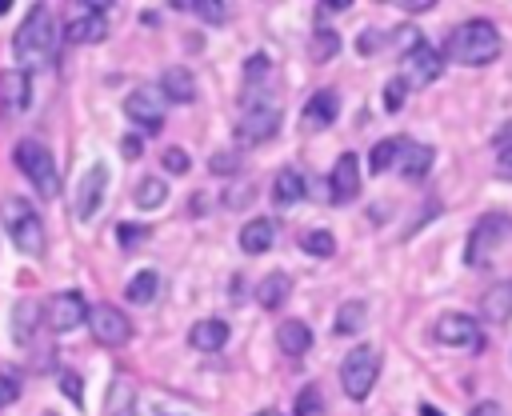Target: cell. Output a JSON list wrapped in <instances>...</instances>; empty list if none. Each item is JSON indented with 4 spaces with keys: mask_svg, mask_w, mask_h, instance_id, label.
I'll return each instance as SVG.
<instances>
[{
    "mask_svg": "<svg viewBox=\"0 0 512 416\" xmlns=\"http://www.w3.org/2000/svg\"><path fill=\"white\" fill-rule=\"evenodd\" d=\"M404 12H412V16H420V12H432V4H400Z\"/></svg>",
    "mask_w": 512,
    "mask_h": 416,
    "instance_id": "c3c4849f",
    "label": "cell"
},
{
    "mask_svg": "<svg viewBox=\"0 0 512 416\" xmlns=\"http://www.w3.org/2000/svg\"><path fill=\"white\" fill-rule=\"evenodd\" d=\"M444 72V52H436L428 40H420L412 52H404V60H400V76L408 80V88H424V84H432L436 76Z\"/></svg>",
    "mask_w": 512,
    "mask_h": 416,
    "instance_id": "52a82bcc",
    "label": "cell"
},
{
    "mask_svg": "<svg viewBox=\"0 0 512 416\" xmlns=\"http://www.w3.org/2000/svg\"><path fill=\"white\" fill-rule=\"evenodd\" d=\"M0 220H4V232L12 236V244H16L20 252H32V256L44 252V224H40L36 208H32L24 196H8V200L0 204Z\"/></svg>",
    "mask_w": 512,
    "mask_h": 416,
    "instance_id": "3957f363",
    "label": "cell"
},
{
    "mask_svg": "<svg viewBox=\"0 0 512 416\" xmlns=\"http://www.w3.org/2000/svg\"><path fill=\"white\" fill-rule=\"evenodd\" d=\"M156 292H160V276H156L152 268H140V272L128 280V288H124L128 304H148V300H156Z\"/></svg>",
    "mask_w": 512,
    "mask_h": 416,
    "instance_id": "f546056e",
    "label": "cell"
},
{
    "mask_svg": "<svg viewBox=\"0 0 512 416\" xmlns=\"http://www.w3.org/2000/svg\"><path fill=\"white\" fill-rule=\"evenodd\" d=\"M140 152H144L140 136H124V140H120V156H124V160H140Z\"/></svg>",
    "mask_w": 512,
    "mask_h": 416,
    "instance_id": "ee69618b",
    "label": "cell"
},
{
    "mask_svg": "<svg viewBox=\"0 0 512 416\" xmlns=\"http://www.w3.org/2000/svg\"><path fill=\"white\" fill-rule=\"evenodd\" d=\"M160 164H164V172H172V176H184V172L192 168V160H188V152H184V148H164Z\"/></svg>",
    "mask_w": 512,
    "mask_h": 416,
    "instance_id": "ab89813d",
    "label": "cell"
},
{
    "mask_svg": "<svg viewBox=\"0 0 512 416\" xmlns=\"http://www.w3.org/2000/svg\"><path fill=\"white\" fill-rule=\"evenodd\" d=\"M168 200V180H160V176H140V184H136V204L140 208H160Z\"/></svg>",
    "mask_w": 512,
    "mask_h": 416,
    "instance_id": "4dcf8cb0",
    "label": "cell"
},
{
    "mask_svg": "<svg viewBox=\"0 0 512 416\" xmlns=\"http://www.w3.org/2000/svg\"><path fill=\"white\" fill-rule=\"evenodd\" d=\"M240 164H244V160H240V152H236V148H224V152H212V156H208L212 176H224V180H228V176H236V172H240Z\"/></svg>",
    "mask_w": 512,
    "mask_h": 416,
    "instance_id": "e575fe53",
    "label": "cell"
},
{
    "mask_svg": "<svg viewBox=\"0 0 512 416\" xmlns=\"http://www.w3.org/2000/svg\"><path fill=\"white\" fill-rule=\"evenodd\" d=\"M432 160H436V152L428 148V144H416V140H408V148L400 152V176L404 180H424L428 176V168H432Z\"/></svg>",
    "mask_w": 512,
    "mask_h": 416,
    "instance_id": "603a6c76",
    "label": "cell"
},
{
    "mask_svg": "<svg viewBox=\"0 0 512 416\" xmlns=\"http://www.w3.org/2000/svg\"><path fill=\"white\" fill-rule=\"evenodd\" d=\"M300 248H304L308 256L328 260V256L336 252V236H332L328 228H312V232H304V236H300Z\"/></svg>",
    "mask_w": 512,
    "mask_h": 416,
    "instance_id": "1f68e13d",
    "label": "cell"
},
{
    "mask_svg": "<svg viewBox=\"0 0 512 416\" xmlns=\"http://www.w3.org/2000/svg\"><path fill=\"white\" fill-rule=\"evenodd\" d=\"M504 224H508V220H504L500 212H488V216L476 220V228H472V236H468V244H464V260H468L472 268H484V264L492 260Z\"/></svg>",
    "mask_w": 512,
    "mask_h": 416,
    "instance_id": "8fae6325",
    "label": "cell"
},
{
    "mask_svg": "<svg viewBox=\"0 0 512 416\" xmlns=\"http://www.w3.org/2000/svg\"><path fill=\"white\" fill-rule=\"evenodd\" d=\"M8 8H12V0H0V16H4V12H8Z\"/></svg>",
    "mask_w": 512,
    "mask_h": 416,
    "instance_id": "f907efd6",
    "label": "cell"
},
{
    "mask_svg": "<svg viewBox=\"0 0 512 416\" xmlns=\"http://www.w3.org/2000/svg\"><path fill=\"white\" fill-rule=\"evenodd\" d=\"M420 416H444L440 408H432V404H420Z\"/></svg>",
    "mask_w": 512,
    "mask_h": 416,
    "instance_id": "681fc988",
    "label": "cell"
},
{
    "mask_svg": "<svg viewBox=\"0 0 512 416\" xmlns=\"http://www.w3.org/2000/svg\"><path fill=\"white\" fill-rule=\"evenodd\" d=\"M88 304H84V296L80 292H56L48 304H44V320H48V328L52 332H72V328H80L84 320H88Z\"/></svg>",
    "mask_w": 512,
    "mask_h": 416,
    "instance_id": "4fadbf2b",
    "label": "cell"
},
{
    "mask_svg": "<svg viewBox=\"0 0 512 416\" xmlns=\"http://www.w3.org/2000/svg\"><path fill=\"white\" fill-rule=\"evenodd\" d=\"M376 44H380V36H376V32H364V36H360V52H364V56H372V48H376Z\"/></svg>",
    "mask_w": 512,
    "mask_h": 416,
    "instance_id": "bcb514c9",
    "label": "cell"
},
{
    "mask_svg": "<svg viewBox=\"0 0 512 416\" xmlns=\"http://www.w3.org/2000/svg\"><path fill=\"white\" fill-rule=\"evenodd\" d=\"M404 100H408V80H404V76H392V80L384 84V108H388V112H400Z\"/></svg>",
    "mask_w": 512,
    "mask_h": 416,
    "instance_id": "8d00e7d4",
    "label": "cell"
},
{
    "mask_svg": "<svg viewBox=\"0 0 512 416\" xmlns=\"http://www.w3.org/2000/svg\"><path fill=\"white\" fill-rule=\"evenodd\" d=\"M376 376H380V356L368 344H356L340 364V388L348 400H368V392L376 388Z\"/></svg>",
    "mask_w": 512,
    "mask_h": 416,
    "instance_id": "5b68a950",
    "label": "cell"
},
{
    "mask_svg": "<svg viewBox=\"0 0 512 416\" xmlns=\"http://www.w3.org/2000/svg\"><path fill=\"white\" fill-rule=\"evenodd\" d=\"M408 148V136H388V140H380L376 148H372V156H368V168H372V176H380V172H388L392 164H400V152Z\"/></svg>",
    "mask_w": 512,
    "mask_h": 416,
    "instance_id": "83f0119b",
    "label": "cell"
},
{
    "mask_svg": "<svg viewBox=\"0 0 512 416\" xmlns=\"http://www.w3.org/2000/svg\"><path fill=\"white\" fill-rule=\"evenodd\" d=\"M276 344H280V352H288V356H304V352L312 348V328H308L304 320H284V324L276 328Z\"/></svg>",
    "mask_w": 512,
    "mask_h": 416,
    "instance_id": "d4e9b609",
    "label": "cell"
},
{
    "mask_svg": "<svg viewBox=\"0 0 512 416\" xmlns=\"http://www.w3.org/2000/svg\"><path fill=\"white\" fill-rule=\"evenodd\" d=\"M496 176H500V180H512V144H504V148L496 152Z\"/></svg>",
    "mask_w": 512,
    "mask_h": 416,
    "instance_id": "7bdbcfd3",
    "label": "cell"
},
{
    "mask_svg": "<svg viewBox=\"0 0 512 416\" xmlns=\"http://www.w3.org/2000/svg\"><path fill=\"white\" fill-rule=\"evenodd\" d=\"M264 72H268V56H264V52L248 56V64H244V76H248V84H256V80H260Z\"/></svg>",
    "mask_w": 512,
    "mask_h": 416,
    "instance_id": "b9f144b4",
    "label": "cell"
},
{
    "mask_svg": "<svg viewBox=\"0 0 512 416\" xmlns=\"http://www.w3.org/2000/svg\"><path fill=\"white\" fill-rule=\"evenodd\" d=\"M88 328H92V340H96V344H108V348L132 340V320H128L116 304H96V308L88 312Z\"/></svg>",
    "mask_w": 512,
    "mask_h": 416,
    "instance_id": "9c48e42d",
    "label": "cell"
},
{
    "mask_svg": "<svg viewBox=\"0 0 512 416\" xmlns=\"http://www.w3.org/2000/svg\"><path fill=\"white\" fill-rule=\"evenodd\" d=\"M56 36L60 32H56V20H52L48 4H36L28 12V20L12 36V52H16L20 64H44L52 56V48H56Z\"/></svg>",
    "mask_w": 512,
    "mask_h": 416,
    "instance_id": "7a4b0ae2",
    "label": "cell"
},
{
    "mask_svg": "<svg viewBox=\"0 0 512 416\" xmlns=\"http://www.w3.org/2000/svg\"><path fill=\"white\" fill-rule=\"evenodd\" d=\"M340 52V36L332 28H316L312 36V60H332Z\"/></svg>",
    "mask_w": 512,
    "mask_h": 416,
    "instance_id": "d590c367",
    "label": "cell"
},
{
    "mask_svg": "<svg viewBox=\"0 0 512 416\" xmlns=\"http://www.w3.org/2000/svg\"><path fill=\"white\" fill-rule=\"evenodd\" d=\"M188 340H192V348H200V352H220V348L228 344V324L216 320V316L196 320L192 332H188Z\"/></svg>",
    "mask_w": 512,
    "mask_h": 416,
    "instance_id": "7402d4cb",
    "label": "cell"
},
{
    "mask_svg": "<svg viewBox=\"0 0 512 416\" xmlns=\"http://www.w3.org/2000/svg\"><path fill=\"white\" fill-rule=\"evenodd\" d=\"M272 236H276V224H272L268 216H256V220H248V224L240 228V248H244L248 256H260V252L272 248Z\"/></svg>",
    "mask_w": 512,
    "mask_h": 416,
    "instance_id": "cb8c5ba5",
    "label": "cell"
},
{
    "mask_svg": "<svg viewBox=\"0 0 512 416\" xmlns=\"http://www.w3.org/2000/svg\"><path fill=\"white\" fill-rule=\"evenodd\" d=\"M148 236H152L148 224H132V220H120V224H116V240H120L124 248H136V244L148 240Z\"/></svg>",
    "mask_w": 512,
    "mask_h": 416,
    "instance_id": "74e56055",
    "label": "cell"
},
{
    "mask_svg": "<svg viewBox=\"0 0 512 416\" xmlns=\"http://www.w3.org/2000/svg\"><path fill=\"white\" fill-rule=\"evenodd\" d=\"M16 168L32 180V188H36L44 200H56V196H60L56 160H52V152H48L40 140H20V144H16Z\"/></svg>",
    "mask_w": 512,
    "mask_h": 416,
    "instance_id": "277c9868",
    "label": "cell"
},
{
    "mask_svg": "<svg viewBox=\"0 0 512 416\" xmlns=\"http://www.w3.org/2000/svg\"><path fill=\"white\" fill-rule=\"evenodd\" d=\"M304 192H308V184H304V176L296 168H280L276 172V180H272V204L276 208H292L296 200H304Z\"/></svg>",
    "mask_w": 512,
    "mask_h": 416,
    "instance_id": "44dd1931",
    "label": "cell"
},
{
    "mask_svg": "<svg viewBox=\"0 0 512 416\" xmlns=\"http://www.w3.org/2000/svg\"><path fill=\"white\" fill-rule=\"evenodd\" d=\"M60 388L68 392V400H72V404H84V384H80V376H76V372H68V368H64V372H60Z\"/></svg>",
    "mask_w": 512,
    "mask_h": 416,
    "instance_id": "60d3db41",
    "label": "cell"
},
{
    "mask_svg": "<svg viewBox=\"0 0 512 416\" xmlns=\"http://www.w3.org/2000/svg\"><path fill=\"white\" fill-rule=\"evenodd\" d=\"M40 304L36 300H16V308H12V340L16 344H28L32 336H36V324H40Z\"/></svg>",
    "mask_w": 512,
    "mask_h": 416,
    "instance_id": "484cf974",
    "label": "cell"
},
{
    "mask_svg": "<svg viewBox=\"0 0 512 416\" xmlns=\"http://www.w3.org/2000/svg\"><path fill=\"white\" fill-rule=\"evenodd\" d=\"M28 104H32V76L20 68H4L0 72V120L24 116Z\"/></svg>",
    "mask_w": 512,
    "mask_h": 416,
    "instance_id": "5bb4252c",
    "label": "cell"
},
{
    "mask_svg": "<svg viewBox=\"0 0 512 416\" xmlns=\"http://www.w3.org/2000/svg\"><path fill=\"white\" fill-rule=\"evenodd\" d=\"M160 92L172 104H192L196 100V80H192L188 68H164L160 72Z\"/></svg>",
    "mask_w": 512,
    "mask_h": 416,
    "instance_id": "ffe728a7",
    "label": "cell"
},
{
    "mask_svg": "<svg viewBox=\"0 0 512 416\" xmlns=\"http://www.w3.org/2000/svg\"><path fill=\"white\" fill-rule=\"evenodd\" d=\"M104 184H108V168H104V164H96V168L84 172L80 192H76V216H80V220H92V216H96V208H100V200H104Z\"/></svg>",
    "mask_w": 512,
    "mask_h": 416,
    "instance_id": "e0dca14e",
    "label": "cell"
},
{
    "mask_svg": "<svg viewBox=\"0 0 512 416\" xmlns=\"http://www.w3.org/2000/svg\"><path fill=\"white\" fill-rule=\"evenodd\" d=\"M500 56V32L492 20L484 16H472L464 24H456L448 32V44H444V60L452 64H464V68H484Z\"/></svg>",
    "mask_w": 512,
    "mask_h": 416,
    "instance_id": "6da1fadb",
    "label": "cell"
},
{
    "mask_svg": "<svg viewBox=\"0 0 512 416\" xmlns=\"http://www.w3.org/2000/svg\"><path fill=\"white\" fill-rule=\"evenodd\" d=\"M364 320H368V304H364V300H348V304L336 308L332 328H336V336H352V332L364 328Z\"/></svg>",
    "mask_w": 512,
    "mask_h": 416,
    "instance_id": "f1b7e54d",
    "label": "cell"
},
{
    "mask_svg": "<svg viewBox=\"0 0 512 416\" xmlns=\"http://www.w3.org/2000/svg\"><path fill=\"white\" fill-rule=\"evenodd\" d=\"M124 112H128V120H136L144 132H160V124H164V92H160L156 84H140V88L128 92Z\"/></svg>",
    "mask_w": 512,
    "mask_h": 416,
    "instance_id": "ba28073f",
    "label": "cell"
},
{
    "mask_svg": "<svg viewBox=\"0 0 512 416\" xmlns=\"http://www.w3.org/2000/svg\"><path fill=\"white\" fill-rule=\"evenodd\" d=\"M180 12H192V16H200L204 24H228V8L224 4H216V0H192V4H176Z\"/></svg>",
    "mask_w": 512,
    "mask_h": 416,
    "instance_id": "d6a6232c",
    "label": "cell"
},
{
    "mask_svg": "<svg viewBox=\"0 0 512 416\" xmlns=\"http://www.w3.org/2000/svg\"><path fill=\"white\" fill-rule=\"evenodd\" d=\"M328 196H332V204H352L360 196V160H356V152L336 156L332 176H328Z\"/></svg>",
    "mask_w": 512,
    "mask_h": 416,
    "instance_id": "9a60e30c",
    "label": "cell"
},
{
    "mask_svg": "<svg viewBox=\"0 0 512 416\" xmlns=\"http://www.w3.org/2000/svg\"><path fill=\"white\" fill-rule=\"evenodd\" d=\"M480 316L488 324H508L512 320V280H496L480 296Z\"/></svg>",
    "mask_w": 512,
    "mask_h": 416,
    "instance_id": "ac0fdd59",
    "label": "cell"
},
{
    "mask_svg": "<svg viewBox=\"0 0 512 416\" xmlns=\"http://www.w3.org/2000/svg\"><path fill=\"white\" fill-rule=\"evenodd\" d=\"M432 336H436V344H444V348H468V352H480V348H484L480 324H476L472 316H464V312H444V316L432 324Z\"/></svg>",
    "mask_w": 512,
    "mask_h": 416,
    "instance_id": "8992f818",
    "label": "cell"
},
{
    "mask_svg": "<svg viewBox=\"0 0 512 416\" xmlns=\"http://www.w3.org/2000/svg\"><path fill=\"white\" fill-rule=\"evenodd\" d=\"M104 416H136V384L120 372L104 392Z\"/></svg>",
    "mask_w": 512,
    "mask_h": 416,
    "instance_id": "d6986e66",
    "label": "cell"
},
{
    "mask_svg": "<svg viewBox=\"0 0 512 416\" xmlns=\"http://www.w3.org/2000/svg\"><path fill=\"white\" fill-rule=\"evenodd\" d=\"M468 416H500V404H492V400H480V404H476Z\"/></svg>",
    "mask_w": 512,
    "mask_h": 416,
    "instance_id": "f6af8a7d",
    "label": "cell"
},
{
    "mask_svg": "<svg viewBox=\"0 0 512 416\" xmlns=\"http://www.w3.org/2000/svg\"><path fill=\"white\" fill-rule=\"evenodd\" d=\"M336 112H340V96L332 88H320V92L308 96V104L300 112V124H304V132H324L336 120Z\"/></svg>",
    "mask_w": 512,
    "mask_h": 416,
    "instance_id": "2e32d148",
    "label": "cell"
},
{
    "mask_svg": "<svg viewBox=\"0 0 512 416\" xmlns=\"http://www.w3.org/2000/svg\"><path fill=\"white\" fill-rule=\"evenodd\" d=\"M108 36L104 4H80V16L64 20V44H100Z\"/></svg>",
    "mask_w": 512,
    "mask_h": 416,
    "instance_id": "7c38bea8",
    "label": "cell"
},
{
    "mask_svg": "<svg viewBox=\"0 0 512 416\" xmlns=\"http://www.w3.org/2000/svg\"><path fill=\"white\" fill-rule=\"evenodd\" d=\"M16 400H20V376H16V368H0V408H8Z\"/></svg>",
    "mask_w": 512,
    "mask_h": 416,
    "instance_id": "f35d334b",
    "label": "cell"
},
{
    "mask_svg": "<svg viewBox=\"0 0 512 416\" xmlns=\"http://www.w3.org/2000/svg\"><path fill=\"white\" fill-rule=\"evenodd\" d=\"M288 292H292V280H288L284 272H268V276L256 284V304H260V308H280V304L288 300Z\"/></svg>",
    "mask_w": 512,
    "mask_h": 416,
    "instance_id": "4316f807",
    "label": "cell"
},
{
    "mask_svg": "<svg viewBox=\"0 0 512 416\" xmlns=\"http://www.w3.org/2000/svg\"><path fill=\"white\" fill-rule=\"evenodd\" d=\"M256 416H280V412H272V408H264V412H256Z\"/></svg>",
    "mask_w": 512,
    "mask_h": 416,
    "instance_id": "816d5d0a",
    "label": "cell"
},
{
    "mask_svg": "<svg viewBox=\"0 0 512 416\" xmlns=\"http://www.w3.org/2000/svg\"><path fill=\"white\" fill-rule=\"evenodd\" d=\"M280 128V108L276 104H248L244 116L236 120V140L240 144H264Z\"/></svg>",
    "mask_w": 512,
    "mask_h": 416,
    "instance_id": "30bf717a",
    "label": "cell"
},
{
    "mask_svg": "<svg viewBox=\"0 0 512 416\" xmlns=\"http://www.w3.org/2000/svg\"><path fill=\"white\" fill-rule=\"evenodd\" d=\"M348 8V0H328V4H320L316 12H344Z\"/></svg>",
    "mask_w": 512,
    "mask_h": 416,
    "instance_id": "7dc6e473",
    "label": "cell"
},
{
    "mask_svg": "<svg viewBox=\"0 0 512 416\" xmlns=\"http://www.w3.org/2000/svg\"><path fill=\"white\" fill-rule=\"evenodd\" d=\"M292 416H324V392H320V384H304V388L296 392Z\"/></svg>",
    "mask_w": 512,
    "mask_h": 416,
    "instance_id": "836d02e7",
    "label": "cell"
}]
</instances>
